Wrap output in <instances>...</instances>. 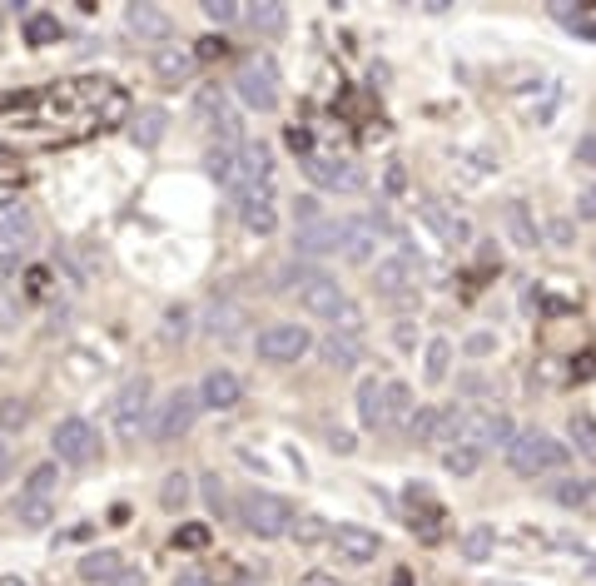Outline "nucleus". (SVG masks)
<instances>
[{
	"label": "nucleus",
	"instance_id": "nucleus-30",
	"mask_svg": "<svg viewBox=\"0 0 596 586\" xmlns=\"http://www.w3.org/2000/svg\"><path fill=\"white\" fill-rule=\"evenodd\" d=\"M447 373H452V343L433 338L423 353V383H447Z\"/></svg>",
	"mask_w": 596,
	"mask_h": 586
},
{
	"label": "nucleus",
	"instance_id": "nucleus-6",
	"mask_svg": "<svg viewBox=\"0 0 596 586\" xmlns=\"http://www.w3.org/2000/svg\"><path fill=\"white\" fill-rule=\"evenodd\" d=\"M149 398H154V383H149L145 373L140 378H125V388L110 403V423H115V438L120 442H140V433H145L149 418H154Z\"/></svg>",
	"mask_w": 596,
	"mask_h": 586
},
{
	"label": "nucleus",
	"instance_id": "nucleus-36",
	"mask_svg": "<svg viewBox=\"0 0 596 586\" xmlns=\"http://www.w3.org/2000/svg\"><path fill=\"white\" fill-rule=\"evenodd\" d=\"M15 517H20V527H50L55 507H50V497H20L15 502Z\"/></svg>",
	"mask_w": 596,
	"mask_h": 586
},
{
	"label": "nucleus",
	"instance_id": "nucleus-41",
	"mask_svg": "<svg viewBox=\"0 0 596 586\" xmlns=\"http://www.w3.org/2000/svg\"><path fill=\"white\" fill-rule=\"evenodd\" d=\"M25 423H30V408H25L20 398H5V403H0V438L25 433Z\"/></svg>",
	"mask_w": 596,
	"mask_h": 586
},
{
	"label": "nucleus",
	"instance_id": "nucleus-56",
	"mask_svg": "<svg viewBox=\"0 0 596 586\" xmlns=\"http://www.w3.org/2000/svg\"><path fill=\"white\" fill-rule=\"evenodd\" d=\"M110 586H149V582H145V572H130V567H125V572H120Z\"/></svg>",
	"mask_w": 596,
	"mask_h": 586
},
{
	"label": "nucleus",
	"instance_id": "nucleus-2",
	"mask_svg": "<svg viewBox=\"0 0 596 586\" xmlns=\"http://www.w3.org/2000/svg\"><path fill=\"white\" fill-rule=\"evenodd\" d=\"M239 527H244L249 537H264V542L289 537V532H294V502H284L279 492L249 487V492L239 497Z\"/></svg>",
	"mask_w": 596,
	"mask_h": 586
},
{
	"label": "nucleus",
	"instance_id": "nucleus-45",
	"mask_svg": "<svg viewBox=\"0 0 596 586\" xmlns=\"http://www.w3.org/2000/svg\"><path fill=\"white\" fill-rule=\"evenodd\" d=\"M547 239H552L557 249H572V239H577V224H572V219H552V224H547Z\"/></svg>",
	"mask_w": 596,
	"mask_h": 586
},
{
	"label": "nucleus",
	"instance_id": "nucleus-32",
	"mask_svg": "<svg viewBox=\"0 0 596 586\" xmlns=\"http://www.w3.org/2000/svg\"><path fill=\"white\" fill-rule=\"evenodd\" d=\"M244 20H249L259 35H279V30L289 25L284 5H274V0H269V5H244Z\"/></svg>",
	"mask_w": 596,
	"mask_h": 586
},
{
	"label": "nucleus",
	"instance_id": "nucleus-48",
	"mask_svg": "<svg viewBox=\"0 0 596 586\" xmlns=\"http://www.w3.org/2000/svg\"><path fill=\"white\" fill-rule=\"evenodd\" d=\"M219 55H229V45H224L219 35H209V40L194 45V60H219Z\"/></svg>",
	"mask_w": 596,
	"mask_h": 586
},
{
	"label": "nucleus",
	"instance_id": "nucleus-9",
	"mask_svg": "<svg viewBox=\"0 0 596 586\" xmlns=\"http://www.w3.org/2000/svg\"><path fill=\"white\" fill-rule=\"evenodd\" d=\"M194 418H199V393H189V388H174L159 408H154V418H149V433L154 442H174L184 438L189 428H194Z\"/></svg>",
	"mask_w": 596,
	"mask_h": 586
},
{
	"label": "nucleus",
	"instance_id": "nucleus-50",
	"mask_svg": "<svg viewBox=\"0 0 596 586\" xmlns=\"http://www.w3.org/2000/svg\"><path fill=\"white\" fill-rule=\"evenodd\" d=\"M577 219H582V224H596V184L587 194H577Z\"/></svg>",
	"mask_w": 596,
	"mask_h": 586
},
{
	"label": "nucleus",
	"instance_id": "nucleus-15",
	"mask_svg": "<svg viewBox=\"0 0 596 586\" xmlns=\"http://www.w3.org/2000/svg\"><path fill=\"white\" fill-rule=\"evenodd\" d=\"M378 239H383V214L343 219V259H348V264H373Z\"/></svg>",
	"mask_w": 596,
	"mask_h": 586
},
{
	"label": "nucleus",
	"instance_id": "nucleus-1",
	"mask_svg": "<svg viewBox=\"0 0 596 586\" xmlns=\"http://www.w3.org/2000/svg\"><path fill=\"white\" fill-rule=\"evenodd\" d=\"M209 174L239 199L244 189H259V184H269V174H274V154L269 145H259V140H244V145H214L209 149Z\"/></svg>",
	"mask_w": 596,
	"mask_h": 586
},
{
	"label": "nucleus",
	"instance_id": "nucleus-11",
	"mask_svg": "<svg viewBox=\"0 0 596 586\" xmlns=\"http://www.w3.org/2000/svg\"><path fill=\"white\" fill-rule=\"evenodd\" d=\"M294 298L313 318H328V323H338V313L348 308V293L338 289V279H328V274H318V269H308V274L298 279Z\"/></svg>",
	"mask_w": 596,
	"mask_h": 586
},
{
	"label": "nucleus",
	"instance_id": "nucleus-40",
	"mask_svg": "<svg viewBox=\"0 0 596 586\" xmlns=\"http://www.w3.org/2000/svg\"><path fill=\"white\" fill-rule=\"evenodd\" d=\"M25 40H30V45H50V40H60V20L45 15V10L30 15V20H25Z\"/></svg>",
	"mask_w": 596,
	"mask_h": 586
},
{
	"label": "nucleus",
	"instance_id": "nucleus-47",
	"mask_svg": "<svg viewBox=\"0 0 596 586\" xmlns=\"http://www.w3.org/2000/svg\"><path fill=\"white\" fill-rule=\"evenodd\" d=\"M204 502H209L219 517L229 512V497H224V482H219V477H204Z\"/></svg>",
	"mask_w": 596,
	"mask_h": 586
},
{
	"label": "nucleus",
	"instance_id": "nucleus-61",
	"mask_svg": "<svg viewBox=\"0 0 596 586\" xmlns=\"http://www.w3.org/2000/svg\"><path fill=\"white\" fill-rule=\"evenodd\" d=\"M0 586H30L25 577H0Z\"/></svg>",
	"mask_w": 596,
	"mask_h": 586
},
{
	"label": "nucleus",
	"instance_id": "nucleus-34",
	"mask_svg": "<svg viewBox=\"0 0 596 586\" xmlns=\"http://www.w3.org/2000/svg\"><path fill=\"white\" fill-rule=\"evenodd\" d=\"M443 467L452 472V477H472V472L482 467V452H477V447L452 442V447H443Z\"/></svg>",
	"mask_w": 596,
	"mask_h": 586
},
{
	"label": "nucleus",
	"instance_id": "nucleus-7",
	"mask_svg": "<svg viewBox=\"0 0 596 586\" xmlns=\"http://www.w3.org/2000/svg\"><path fill=\"white\" fill-rule=\"evenodd\" d=\"M373 284H378V293H388V298H418V289H423V259L403 244L388 259H378Z\"/></svg>",
	"mask_w": 596,
	"mask_h": 586
},
{
	"label": "nucleus",
	"instance_id": "nucleus-58",
	"mask_svg": "<svg viewBox=\"0 0 596 586\" xmlns=\"http://www.w3.org/2000/svg\"><path fill=\"white\" fill-rule=\"evenodd\" d=\"M328 442H333V452H353V433H328Z\"/></svg>",
	"mask_w": 596,
	"mask_h": 586
},
{
	"label": "nucleus",
	"instance_id": "nucleus-42",
	"mask_svg": "<svg viewBox=\"0 0 596 586\" xmlns=\"http://www.w3.org/2000/svg\"><path fill=\"white\" fill-rule=\"evenodd\" d=\"M333 532H328V522L323 517H294V542L303 547H318V542H328Z\"/></svg>",
	"mask_w": 596,
	"mask_h": 586
},
{
	"label": "nucleus",
	"instance_id": "nucleus-16",
	"mask_svg": "<svg viewBox=\"0 0 596 586\" xmlns=\"http://www.w3.org/2000/svg\"><path fill=\"white\" fill-rule=\"evenodd\" d=\"M234 204H239V224H244L249 234H274V224H279V209H274V184L244 189Z\"/></svg>",
	"mask_w": 596,
	"mask_h": 586
},
{
	"label": "nucleus",
	"instance_id": "nucleus-49",
	"mask_svg": "<svg viewBox=\"0 0 596 586\" xmlns=\"http://www.w3.org/2000/svg\"><path fill=\"white\" fill-rule=\"evenodd\" d=\"M577 164H582V169H596V130H587V135L577 140Z\"/></svg>",
	"mask_w": 596,
	"mask_h": 586
},
{
	"label": "nucleus",
	"instance_id": "nucleus-55",
	"mask_svg": "<svg viewBox=\"0 0 596 586\" xmlns=\"http://www.w3.org/2000/svg\"><path fill=\"white\" fill-rule=\"evenodd\" d=\"M174 586H214V582H209L204 572H179V577H174Z\"/></svg>",
	"mask_w": 596,
	"mask_h": 586
},
{
	"label": "nucleus",
	"instance_id": "nucleus-10",
	"mask_svg": "<svg viewBox=\"0 0 596 586\" xmlns=\"http://www.w3.org/2000/svg\"><path fill=\"white\" fill-rule=\"evenodd\" d=\"M50 447H55V457H60L65 467H85V462L100 457V433H95L85 418H60L55 433H50Z\"/></svg>",
	"mask_w": 596,
	"mask_h": 586
},
{
	"label": "nucleus",
	"instance_id": "nucleus-17",
	"mask_svg": "<svg viewBox=\"0 0 596 586\" xmlns=\"http://www.w3.org/2000/svg\"><path fill=\"white\" fill-rule=\"evenodd\" d=\"M35 244V214L15 199L0 204V254H25Z\"/></svg>",
	"mask_w": 596,
	"mask_h": 586
},
{
	"label": "nucleus",
	"instance_id": "nucleus-46",
	"mask_svg": "<svg viewBox=\"0 0 596 586\" xmlns=\"http://www.w3.org/2000/svg\"><path fill=\"white\" fill-rule=\"evenodd\" d=\"M457 393L482 398V393H492V378H487V373H462V378H457Z\"/></svg>",
	"mask_w": 596,
	"mask_h": 586
},
{
	"label": "nucleus",
	"instance_id": "nucleus-19",
	"mask_svg": "<svg viewBox=\"0 0 596 586\" xmlns=\"http://www.w3.org/2000/svg\"><path fill=\"white\" fill-rule=\"evenodd\" d=\"M239 398H244V383H239L234 368H209V373H204V383H199V408L229 413V408H239Z\"/></svg>",
	"mask_w": 596,
	"mask_h": 586
},
{
	"label": "nucleus",
	"instance_id": "nucleus-25",
	"mask_svg": "<svg viewBox=\"0 0 596 586\" xmlns=\"http://www.w3.org/2000/svg\"><path fill=\"white\" fill-rule=\"evenodd\" d=\"M75 572H80V582H85V586H110L120 572H125V557L105 547V552H90V557H80V567H75Z\"/></svg>",
	"mask_w": 596,
	"mask_h": 586
},
{
	"label": "nucleus",
	"instance_id": "nucleus-31",
	"mask_svg": "<svg viewBox=\"0 0 596 586\" xmlns=\"http://www.w3.org/2000/svg\"><path fill=\"white\" fill-rule=\"evenodd\" d=\"M164 125H169V115L149 105V110H140V115H135V130H130V140H135V145H145V149H154L159 140H164Z\"/></svg>",
	"mask_w": 596,
	"mask_h": 586
},
{
	"label": "nucleus",
	"instance_id": "nucleus-33",
	"mask_svg": "<svg viewBox=\"0 0 596 586\" xmlns=\"http://www.w3.org/2000/svg\"><path fill=\"white\" fill-rule=\"evenodd\" d=\"M592 497H596V482H587V477H562L552 487V502H562V507H587Z\"/></svg>",
	"mask_w": 596,
	"mask_h": 586
},
{
	"label": "nucleus",
	"instance_id": "nucleus-28",
	"mask_svg": "<svg viewBox=\"0 0 596 586\" xmlns=\"http://www.w3.org/2000/svg\"><path fill=\"white\" fill-rule=\"evenodd\" d=\"M358 423H363L368 433L383 428V383H378V378H363V383H358Z\"/></svg>",
	"mask_w": 596,
	"mask_h": 586
},
{
	"label": "nucleus",
	"instance_id": "nucleus-29",
	"mask_svg": "<svg viewBox=\"0 0 596 586\" xmlns=\"http://www.w3.org/2000/svg\"><path fill=\"white\" fill-rule=\"evenodd\" d=\"M413 442H438L443 447V433H447V408H438V403H428V408H418L413 413Z\"/></svg>",
	"mask_w": 596,
	"mask_h": 586
},
{
	"label": "nucleus",
	"instance_id": "nucleus-8",
	"mask_svg": "<svg viewBox=\"0 0 596 586\" xmlns=\"http://www.w3.org/2000/svg\"><path fill=\"white\" fill-rule=\"evenodd\" d=\"M194 110H199V125H204L219 145H244V120H239V110L229 105V95H224L219 85H214V90H199Z\"/></svg>",
	"mask_w": 596,
	"mask_h": 586
},
{
	"label": "nucleus",
	"instance_id": "nucleus-14",
	"mask_svg": "<svg viewBox=\"0 0 596 586\" xmlns=\"http://www.w3.org/2000/svg\"><path fill=\"white\" fill-rule=\"evenodd\" d=\"M418 219L443 239L447 249H467V244H472V224H467V214H457L447 199H433V194H428V199L418 204Z\"/></svg>",
	"mask_w": 596,
	"mask_h": 586
},
{
	"label": "nucleus",
	"instance_id": "nucleus-26",
	"mask_svg": "<svg viewBox=\"0 0 596 586\" xmlns=\"http://www.w3.org/2000/svg\"><path fill=\"white\" fill-rule=\"evenodd\" d=\"M507 234H512L517 249H542V229H537L527 199H512V204H507Z\"/></svg>",
	"mask_w": 596,
	"mask_h": 586
},
{
	"label": "nucleus",
	"instance_id": "nucleus-54",
	"mask_svg": "<svg viewBox=\"0 0 596 586\" xmlns=\"http://www.w3.org/2000/svg\"><path fill=\"white\" fill-rule=\"evenodd\" d=\"M298 586H343V582H338V577H328V572H303Z\"/></svg>",
	"mask_w": 596,
	"mask_h": 586
},
{
	"label": "nucleus",
	"instance_id": "nucleus-3",
	"mask_svg": "<svg viewBox=\"0 0 596 586\" xmlns=\"http://www.w3.org/2000/svg\"><path fill=\"white\" fill-rule=\"evenodd\" d=\"M234 95H239L249 110H259V115L279 110V60H274L269 50L244 55L239 70H234Z\"/></svg>",
	"mask_w": 596,
	"mask_h": 586
},
{
	"label": "nucleus",
	"instance_id": "nucleus-27",
	"mask_svg": "<svg viewBox=\"0 0 596 586\" xmlns=\"http://www.w3.org/2000/svg\"><path fill=\"white\" fill-rule=\"evenodd\" d=\"M457 552H462L472 567L492 562V552H497V527H487V522H472V527L457 537Z\"/></svg>",
	"mask_w": 596,
	"mask_h": 586
},
{
	"label": "nucleus",
	"instance_id": "nucleus-60",
	"mask_svg": "<svg viewBox=\"0 0 596 586\" xmlns=\"http://www.w3.org/2000/svg\"><path fill=\"white\" fill-rule=\"evenodd\" d=\"M229 586H259V577H234Z\"/></svg>",
	"mask_w": 596,
	"mask_h": 586
},
{
	"label": "nucleus",
	"instance_id": "nucleus-62",
	"mask_svg": "<svg viewBox=\"0 0 596 586\" xmlns=\"http://www.w3.org/2000/svg\"><path fill=\"white\" fill-rule=\"evenodd\" d=\"M393 586H413V582H408V572H398V582H393Z\"/></svg>",
	"mask_w": 596,
	"mask_h": 586
},
{
	"label": "nucleus",
	"instance_id": "nucleus-20",
	"mask_svg": "<svg viewBox=\"0 0 596 586\" xmlns=\"http://www.w3.org/2000/svg\"><path fill=\"white\" fill-rule=\"evenodd\" d=\"M318 353H323V363H328V368L353 373V368L363 363V338H358V333H338V328H328V338L318 343Z\"/></svg>",
	"mask_w": 596,
	"mask_h": 586
},
{
	"label": "nucleus",
	"instance_id": "nucleus-39",
	"mask_svg": "<svg viewBox=\"0 0 596 586\" xmlns=\"http://www.w3.org/2000/svg\"><path fill=\"white\" fill-rule=\"evenodd\" d=\"M567 433H572V442H577V452L596 457V418H592V413H572Z\"/></svg>",
	"mask_w": 596,
	"mask_h": 586
},
{
	"label": "nucleus",
	"instance_id": "nucleus-21",
	"mask_svg": "<svg viewBox=\"0 0 596 586\" xmlns=\"http://www.w3.org/2000/svg\"><path fill=\"white\" fill-rule=\"evenodd\" d=\"M413 388L408 383H383V428L393 433H408L413 428Z\"/></svg>",
	"mask_w": 596,
	"mask_h": 586
},
{
	"label": "nucleus",
	"instance_id": "nucleus-18",
	"mask_svg": "<svg viewBox=\"0 0 596 586\" xmlns=\"http://www.w3.org/2000/svg\"><path fill=\"white\" fill-rule=\"evenodd\" d=\"M298 259H323V254H343V219H318L294 234Z\"/></svg>",
	"mask_w": 596,
	"mask_h": 586
},
{
	"label": "nucleus",
	"instance_id": "nucleus-59",
	"mask_svg": "<svg viewBox=\"0 0 596 586\" xmlns=\"http://www.w3.org/2000/svg\"><path fill=\"white\" fill-rule=\"evenodd\" d=\"M577 557H587V552L577 547ZM587 577H596V557H587Z\"/></svg>",
	"mask_w": 596,
	"mask_h": 586
},
{
	"label": "nucleus",
	"instance_id": "nucleus-22",
	"mask_svg": "<svg viewBox=\"0 0 596 586\" xmlns=\"http://www.w3.org/2000/svg\"><path fill=\"white\" fill-rule=\"evenodd\" d=\"M328 542L338 547L343 562H373L378 557V532H368V527H333Z\"/></svg>",
	"mask_w": 596,
	"mask_h": 586
},
{
	"label": "nucleus",
	"instance_id": "nucleus-53",
	"mask_svg": "<svg viewBox=\"0 0 596 586\" xmlns=\"http://www.w3.org/2000/svg\"><path fill=\"white\" fill-rule=\"evenodd\" d=\"M492 348H497L492 333H472V338H467V353H492Z\"/></svg>",
	"mask_w": 596,
	"mask_h": 586
},
{
	"label": "nucleus",
	"instance_id": "nucleus-57",
	"mask_svg": "<svg viewBox=\"0 0 596 586\" xmlns=\"http://www.w3.org/2000/svg\"><path fill=\"white\" fill-rule=\"evenodd\" d=\"M10 462H15V447H10V438H0V477L10 472Z\"/></svg>",
	"mask_w": 596,
	"mask_h": 586
},
{
	"label": "nucleus",
	"instance_id": "nucleus-43",
	"mask_svg": "<svg viewBox=\"0 0 596 586\" xmlns=\"http://www.w3.org/2000/svg\"><path fill=\"white\" fill-rule=\"evenodd\" d=\"M199 10H204V15L214 20V25H234V20L244 15V5H239V0H204Z\"/></svg>",
	"mask_w": 596,
	"mask_h": 586
},
{
	"label": "nucleus",
	"instance_id": "nucleus-5",
	"mask_svg": "<svg viewBox=\"0 0 596 586\" xmlns=\"http://www.w3.org/2000/svg\"><path fill=\"white\" fill-rule=\"evenodd\" d=\"M512 438H517V428H512V418H507L502 408H457L452 442L477 447V452H487V447H502V452H507Z\"/></svg>",
	"mask_w": 596,
	"mask_h": 586
},
{
	"label": "nucleus",
	"instance_id": "nucleus-13",
	"mask_svg": "<svg viewBox=\"0 0 596 586\" xmlns=\"http://www.w3.org/2000/svg\"><path fill=\"white\" fill-rule=\"evenodd\" d=\"M308 348H313V333L298 328V323H269L259 333V358L264 363H298Z\"/></svg>",
	"mask_w": 596,
	"mask_h": 586
},
{
	"label": "nucleus",
	"instance_id": "nucleus-37",
	"mask_svg": "<svg viewBox=\"0 0 596 586\" xmlns=\"http://www.w3.org/2000/svg\"><path fill=\"white\" fill-rule=\"evenodd\" d=\"M60 482V462H40L30 477H25V497H50Z\"/></svg>",
	"mask_w": 596,
	"mask_h": 586
},
{
	"label": "nucleus",
	"instance_id": "nucleus-35",
	"mask_svg": "<svg viewBox=\"0 0 596 586\" xmlns=\"http://www.w3.org/2000/svg\"><path fill=\"white\" fill-rule=\"evenodd\" d=\"M239 328H244V308L224 303V308H214V313H209V333H214V338H224V343H229V338H239Z\"/></svg>",
	"mask_w": 596,
	"mask_h": 586
},
{
	"label": "nucleus",
	"instance_id": "nucleus-24",
	"mask_svg": "<svg viewBox=\"0 0 596 586\" xmlns=\"http://www.w3.org/2000/svg\"><path fill=\"white\" fill-rule=\"evenodd\" d=\"M194 50H179V45H164V50H154V75L164 80V85H184L189 75H194Z\"/></svg>",
	"mask_w": 596,
	"mask_h": 586
},
{
	"label": "nucleus",
	"instance_id": "nucleus-23",
	"mask_svg": "<svg viewBox=\"0 0 596 586\" xmlns=\"http://www.w3.org/2000/svg\"><path fill=\"white\" fill-rule=\"evenodd\" d=\"M125 25H130V35H140V40H164V35L174 30L169 10H159V5H130V10H125Z\"/></svg>",
	"mask_w": 596,
	"mask_h": 586
},
{
	"label": "nucleus",
	"instance_id": "nucleus-12",
	"mask_svg": "<svg viewBox=\"0 0 596 586\" xmlns=\"http://www.w3.org/2000/svg\"><path fill=\"white\" fill-rule=\"evenodd\" d=\"M303 174L318 184V189H333V194H358L368 184V174L353 164V159H323V154H308L303 159Z\"/></svg>",
	"mask_w": 596,
	"mask_h": 586
},
{
	"label": "nucleus",
	"instance_id": "nucleus-52",
	"mask_svg": "<svg viewBox=\"0 0 596 586\" xmlns=\"http://www.w3.org/2000/svg\"><path fill=\"white\" fill-rule=\"evenodd\" d=\"M289 149H298V154L308 159V154H313V135H308L303 125H294V130H289Z\"/></svg>",
	"mask_w": 596,
	"mask_h": 586
},
{
	"label": "nucleus",
	"instance_id": "nucleus-38",
	"mask_svg": "<svg viewBox=\"0 0 596 586\" xmlns=\"http://www.w3.org/2000/svg\"><path fill=\"white\" fill-rule=\"evenodd\" d=\"M184 502H189V477H184V472H169L164 487H159V507H164V512H179Z\"/></svg>",
	"mask_w": 596,
	"mask_h": 586
},
{
	"label": "nucleus",
	"instance_id": "nucleus-44",
	"mask_svg": "<svg viewBox=\"0 0 596 586\" xmlns=\"http://www.w3.org/2000/svg\"><path fill=\"white\" fill-rule=\"evenodd\" d=\"M294 219H298V229H308V224H318V219H328V214H323V204H318L313 194H303L294 204Z\"/></svg>",
	"mask_w": 596,
	"mask_h": 586
},
{
	"label": "nucleus",
	"instance_id": "nucleus-51",
	"mask_svg": "<svg viewBox=\"0 0 596 586\" xmlns=\"http://www.w3.org/2000/svg\"><path fill=\"white\" fill-rule=\"evenodd\" d=\"M204 542H209L204 527H184V532H174V547H204Z\"/></svg>",
	"mask_w": 596,
	"mask_h": 586
},
{
	"label": "nucleus",
	"instance_id": "nucleus-4",
	"mask_svg": "<svg viewBox=\"0 0 596 586\" xmlns=\"http://www.w3.org/2000/svg\"><path fill=\"white\" fill-rule=\"evenodd\" d=\"M567 457H572V447H562L552 433H537V428H522L517 438L507 442V462H512V472H522V477L557 472V467H567Z\"/></svg>",
	"mask_w": 596,
	"mask_h": 586
}]
</instances>
